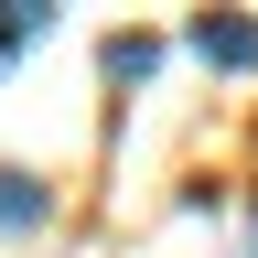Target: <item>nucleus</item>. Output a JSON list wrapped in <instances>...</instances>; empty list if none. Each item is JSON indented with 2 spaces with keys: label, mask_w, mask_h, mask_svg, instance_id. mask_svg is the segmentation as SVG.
I'll use <instances>...</instances> for the list:
<instances>
[{
  "label": "nucleus",
  "mask_w": 258,
  "mask_h": 258,
  "mask_svg": "<svg viewBox=\"0 0 258 258\" xmlns=\"http://www.w3.org/2000/svg\"><path fill=\"white\" fill-rule=\"evenodd\" d=\"M205 64H226V76H258V22L247 11H194V32H183Z\"/></svg>",
  "instance_id": "obj_1"
},
{
  "label": "nucleus",
  "mask_w": 258,
  "mask_h": 258,
  "mask_svg": "<svg viewBox=\"0 0 258 258\" xmlns=\"http://www.w3.org/2000/svg\"><path fill=\"white\" fill-rule=\"evenodd\" d=\"M43 226H54V183L0 161V237H43Z\"/></svg>",
  "instance_id": "obj_2"
},
{
  "label": "nucleus",
  "mask_w": 258,
  "mask_h": 258,
  "mask_svg": "<svg viewBox=\"0 0 258 258\" xmlns=\"http://www.w3.org/2000/svg\"><path fill=\"white\" fill-rule=\"evenodd\" d=\"M43 32H54V0H0V64H11V54H32Z\"/></svg>",
  "instance_id": "obj_3"
},
{
  "label": "nucleus",
  "mask_w": 258,
  "mask_h": 258,
  "mask_svg": "<svg viewBox=\"0 0 258 258\" xmlns=\"http://www.w3.org/2000/svg\"><path fill=\"white\" fill-rule=\"evenodd\" d=\"M97 64H108V86H151L161 43H151V32H108V54H97Z\"/></svg>",
  "instance_id": "obj_4"
},
{
  "label": "nucleus",
  "mask_w": 258,
  "mask_h": 258,
  "mask_svg": "<svg viewBox=\"0 0 258 258\" xmlns=\"http://www.w3.org/2000/svg\"><path fill=\"white\" fill-rule=\"evenodd\" d=\"M237 258H258V226H247V247H237Z\"/></svg>",
  "instance_id": "obj_5"
}]
</instances>
